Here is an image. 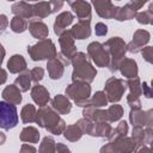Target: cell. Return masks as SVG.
<instances>
[{
	"instance_id": "cell-7",
	"label": "cell",
	"mask_w": 153,
	"mask_h": 153,
	"mask_svg": "<svg viewBox=\"0 0 153 153\" xmlns=\"http://www.w3.org/2000/svg\"><path fill=\"white\" fill-rule=\"evenodd\" d=\"M127 88V82L122 79L111 76L106 80L104 86V92L110 103H117L122 99V96Z\"/></svg>"
},
{
	"instance_id": "cell-54",
	"label": "cell",
	"mask_w": 153,
	"mask_h": 153,
	"mask_svg": "<svg viewBox=\"0 0 153 153\" xmlns=\"http://www.w3.org/2000/svg\"><path fill=\"white\" fill-rule=\"evenodd\" d=\"M148 10H149V11L153 13V2H151V4H149V6H148Z\"/></svg>"
},
{
	"instance_id": "cell-40",
	"label": "cell",
	"mask_w": 153,
	"mask_h": 153,
	"mask_svg": "<svg viewBox=\"0 0 153 153\" xmlns=\"http://www.w3.org/2000/svg\"><path fill=\"white\" fill-rule=\"evenodd\" d=\"M137 23L140 24H152L153 23V13L147 10V11H141V12H136V16H135Z\"/></svg>"
},
{
	"instance_id": "cell-27",
	"label": "cell",
	"mask_w": 153,
	"mask_h": 153,
	"mask_svg": "<svg viewBox=\"0 0 153 153\" xmlns=\"http://www.w3.org/2000/svg\"><path fill=\"white\" fill-rule=\"evenodd\" d=\"M20 141L23 142H29V143H38L39 141V131L35 127H25L22 129L20 135H19Z\"/></svg>"
},
{
	"instance_id": "cell-49",
	"label": "cell",
	"mask_w": 153,
	"mask_h": 153,
	"mask_svg": "<svg viewBox=\"0 0 153 153\" xmlns=\"http://www.w3.org/2000/svg\"><path fill=\"white\" fill-rule=\"evenodd\" d=\"M50 6H51V12L56 13L57 11H60L63 6V0H50Z\"/></svg>"
},
{
	"instance_id": "cell-33",
	"label": "cell",
	"mask_w": 153,
	"mask_h": 153,
	"mask_svg": "<svg viewBox=\"0 0 153 153\" xmlns=\"http://www.w3.org/2000/svg\"><path fill=\"white\" fill-rule=\"evenodd\" d=\"M76 124L80 127V129L82 130L84 134H88L91 136H94V133H96V122H93L92 120H90L87 117H84V118L79 120L76 122Z\"/></svg>"
},
{
	"instance_id": "cell-8",
	"label": "cell",
	"mask_w": 153,
	"mask_h": 153,
	"mask_svg": "<svg viewBox=\"0 0 153 153\" xmlns=\"http://www.w3.org/2000/svg\"><path fill=\"white\" fill-rule=\"evenodd\" d=\"M87 55L97 67H109L110 55L104 48V44L99 42H91L87 45Z\"/></svg>"
},
{
	"instance_id": "cell-16",
	"label": "cell",
	"mask_w": 153,
	"mask_h": 153,
	"mask_svg": "<svg viewBox=\"0 0 153 153\" xmlns=\"http://www.w3.org/2000/svg\"><path fill=\"white\" fill-rule=\"evenodd\" d=\"M121 74L127 78V79H131V78H136L137 76V63L135 60L133 59H128V57H124L121 63H120V67H118Z\"/></svg>"
},
{
	"instance_id": "cell-44",
	"label": "cell",
	"mask_w": 153,
	"mask_h": 153,
	"mask_svg": "<svg viewBox=\"0 0 153 153\" xmlns=\"http://www.w3.org/2000/svg\"><path fill=\"white\" fill-rule=\"evenodd\" d=\"M141 54L145 61L153 65V47H143L141 50Z\"/></svg>"
},
{
	"instance_id": "cell-51",
	"label": "cell",
	"mask_w": 153,
	"mask_h": 153,
	"mask_svg": "<svg viewBox=\"0 0 153 153\" xmlns=\"http://www.w3.org/2000/svg\"><path fill=\"white\" fill-rule=\"evenodd\" d=\"M0 20H1V33H2L6 30V26H7V24H10V22L7 20V17L5 14L0 16Z\"/></svg>"
},
{
	"instance_id": "cell-56",
	"label": "cell",
	"mask_w": 153,
	"mask_h": 153,
	"mask_svg": "<svg viewBox=\"0 0 153 153\" xmlns=\"http://www.w3.org/2000/svg\"><path fill=\"white\" fill-rule=\"evenodd\" d=\"M149 146H151V147H149V148H151V151H153V140L151 141V143H149Z\"/></svg>"
},
{
	"instance_id": "cell-15",
	"label": "cell",
	"mask_w": 153,
	"mask_h": 153,
	"mask_svg": "<svg viewBox=\"0 0 153 153\" xmlns=\"http://www.w3.org/2000/svg\"><path fill=\"white\" fill-rule=\"evenodd\" d=\"M82 115H84V117H87V118L92 120L93 122H103V121H108L106 110H102L100 108L93 106L91 103H88L87 105L84 106ZM108 122H109V121H108Z\"/></svg>"
},
{
	"instance_id": "cell-11",
	"label": "cell",
	"mask_w": 153,
	"mask_h": 153,
	"mask_svg": "<svg viewBox=\"0 0 153 153\" xmlns=\"http://www.w3.org/2000/svg\"><path fill=\"white\" fill-rule=\"evenodd\" d=\"M59 43H60V48H61V53L67 56L71 61H72V57L78 53L76 51V48L74 45V37L71 32V30H66L63 33H61L59 36Z\"/></svg>"
},
{
	"instance_id": "cell-23",
	"label": "cell",
	"mask_w": 153,
	"mask_h": 153,
	"mask_svg": "<svg viewBox=\"0 0 153 153\" xmlns=\"http://www.w3.org/2000/svg\"><path fill=\"white\" fill-rule=\"evenodd\" d=\"M26 69V61L25 59L19 55V54H16V55H12L10 57V60L7 61V71L12 74H18V73H22L23 71Z\"/></svg>"
},
{
	"instance_id": "cell-42",
	"label": "cell",
	"mask_w": 153,
	"mask_h": 153,
	"mask_svg": "<svg viewBox=\"0 0 153 153\" xmlns=\"http://www.w3.org/2000/svg\"><path fill=\"white\" fill-rule=\"evenodd\" d=\"M30 73H31L32 81L36 82V84H38V81H41L43 79V76H44V69L42 67H33L30 71Z\"/></svg>"
},
{
	"instance_id": "cell-19",
	"label": "cell",
	"mask_w": 153,
	"mask_h": 153,
	"mask_svg": "<svg viewBox=\"0 0 153 153\" xmlns=\"http://www.w3.org/2000/svg\"><path fill=\"white\" fill-rule=\"evenodd\" d=\"M65 67L66 66L57 57H54V59L48 60V62H47V69H48V74L50 76V79H53V80L61 79V76L63 75Z\"/></svg>"
},
{
	"instance_id": "cell-43",
	"label": "cell",
	"mask_w": 153,
	"mask_h": 153,
	"mask_svg": "<svg viewBox=\"0 0 153 153\" xmlns=\"http://www.w3.org/2000/svg\"><path fill=\"white\" fill-rule=\"evenodd\" d=\"M127 103L131 109H141V100H140V97L137 96L129 93L127 96Z\"/></svg>"
},
{
	"instance_id": "cell-4",
	"label": "cell",
	"mask_w": 153,
	"mask_h": 153,
	"mask_svg": "<svg viewBox=\"0 0 153 153\" xmlns=\"http://www.w3.org/2000/svg\"><path fill=\"white\" fill-rule=\"evenodd\" d=\"M27 54L30 55L32 61H42L50 60L57 56L56 47L50 38L39 39L36 44L27 47Z\"/></svg>"
},
{
	"instance_id": "cell-18",
	"label": "cell",
	"mask_w": 153,
	"mask_h": 153,
	"mask_svg": "<svg viewBox=\"0 0 153 153\" xmlns=\"http://www.w3.org/2000/svg\"><path fill=\"white\" fill-rule=\"evenodd\" d=\"M91 20H79L76 24H74L71 29V32L75 39H85L88 38L91 35Z\"/></svg>"
},
{
	"instance_id": "cell-10",
	"label": "cell",
	"mask_w": 153,
	"mask_h": 153,
	"mask_svg": "<svg viewBox=\"0 0 153 153\" xmlns=\"http://www.w3.org/2000/svg\"><path fill=\"white\" fill-rule=\"evenodd\" d=\"M149 38H151V35L148 31L143 29L136 30L133 35V39L127 44V50L131 54H136L141 51L142 48L149 42Z\"/></svg>"
},
{
	"instance_id": "cell-5",
	"label": "cell",
	"mask_w": 153,
	"mask_h": 153,
	"mask_svg": "<svg viewBox=\"0 0 153 153\" xmlns=\"http://www.w3.org/2000/svg\"><path fill=\"white\" fill-rule=\"evenodd\" d=\"M66 96L71 98L78 106H85L90 103L91 86L87 82H73L67 86Z\"/></svg>"
},
{
	"instance_id": "cell-14",
	"label": "cell",
	"mask_w": 153,
	"mask_h": 153,
	"mask_svg": "<svg viewBox=\"0 0 153 153\" xmlns=\"http://www.w3.org/2000/svg\"><path fill=\"white\" fill-rule=\"evenodd\" d=\"M29 31L30 33L37 39H44L49 35V30L45 23L39 19H32L29 22Z\"/></svg>"
},
{
	"instance_id": "cell-29",
	"label": "cell",
	"mask_w": 153,
	"mask_h": 153,
	"mask_svg": "<svg viewBox=\"0 0 153 153\" xmlns=\"http://www.w3.org/2000/svg\"><path fill=\"white\" fill-rule=\"evenodd\" d=\"M36 115H37V110H36L35 105L26 104V105L23 106V109L20 111V120L25 124L32 123V122L36 121Z\"/></svg>"
},
{
	"instance_id": "cell-52",
	"label": "cell",
	"mask_w": 153,
	"mask_h": 153,
	"mask_svg": "<svg viewBox=\"0 0 153 153\" xmlns=\"http://www.w3.org/2000/svg\"><path fill=\"white\" fill-rule=\"evenodd\" d=\"M20 152L22 153H24V152H36V148L32 147V146H29L27 143H24L20 148Z\"/></svg>"
},
{
	"instance_id": "cell-55",
	"label": "cell",
	"mask_w": 153,
	"mask_h": 153,
	"mask_svg": "<svg viewBox=\"0 0 153 153\" xmlns=\"http://www.w3.org/2000/svg\"><path fill=\"white\" fill-rule=\"evenodd\" d=\"M4 140H5V136H4V133H1V141H0V143H4Z\"/></svg>"
},
{
	"instance_id": "cell-9",
	"label": "cell",
	"mask_w": 153,
	"mask_h": 153,
	"mask_svg": "<svg viewBox=\"0 0 153 153\" xmlns=\"http://www.w3.org/2000/svg\"><path fill=\"white\" fill-rule=\"evenodd\" d=\"M137 146L131 137L122 136L111 140L108 145L100 148V152H133L136 151Z\"/></svg>"
},
{
	"instance_id": "cell-1",
	"label": "cell",
	"mask_w": 153,
	"mask_h": 153,
	"mask_svg": "<svg viewBox=\"0 0 153 153\" xmlns=\"http://www.w3.org/2000/svg\"><path fill=\"white\" fill-rule=\"evenodd\" d=\"M72 65L74 67L72 73L73 82L90 84L94 80V76L97 75V71L88 61V55H86L85 53L78 51L72 57Z\"/></svg>"
},
{
	"instance_id": "cell-47",
	"label": "cell",
	"mask_w": 153,
	"mask_h": 153,
	"mask_svg": "<svg viewBox=\"0 0 153 153\" xmlns=\"http://www.w3.org/2000/svg\"><path fill=\"white\" fill-rule=\"evenodd\" d=\"M141 87H142V94L146 98H153V87L152 86H148V84L146 81H143L141 84Z\"/></svg>"
},
{
	"instance_id": "cell-53",
	"label": "cell",
	"mask_w": 153,
	"mask_h": 153,
	"mask_svg": "<svg viewBox=\"0 0 153 153\" xmlns=\"http://www.w3.org/2000/svg\"><path fill=\"white\" fill-rule=\"evenodd\" d=\"M6 79H7V73H6V69L2 68V79H1V84H4V82L6 81Z\"/></svg>"
},
{
	"instance_id": "cell-50",
	"label": "cell",
	"mask_w": 153,
	"mask_h": 153,
	"mask_svg": "<svg viewBox=\"0 0 153 153\" xmlns=\"http://www.w3.org/2000/svg\"><path fill=\"white\" fill-rule=\"evenodd\" d=\"M56 152H57V153H63V152L68 153V152H69V148H68L67 146H65L63 143L57 142V143H56Z\"/></svg>"
},
{
	"instance_id": "cell-45",
	"label": "cell",
	"mask_w": 153,
	"mask_h": 153,
	"mask_svg": "<svg viewBox=\"0 0 153 153\" xmlns=\"http://www.w3.org/2000/svg\"><path fill=\"white\" fill-rule=\"evenodd\" d=\"M143 127H148V128L153 129V109H149V110L145 111Z\"/></svg>"
},
{
	"instance_id": "cell-13",
	"label": "cell",
	"mask_w": 153,
	"mask_h": 153,
	"mask_svg": "<svg viewBox=\"0 0 153 153\" xmlns=\"http://www.w3.org/2000/svg\"><path fill=\"white\" fill-rule=\"evenodd\" d=\"M31 98L41 108V106H45L48 104V102L50 100V94L43 85L36 84L31 88Z\"/></svg>"
},
{
	"instance_id": "cell-58",
	"label": "cell",
	"mask_w": 153,
	"mask_h": 153,
	"mask_svg": "<svg viewBox=\"0 0 153 153\" xmlns=\"http://www.w3.org/2000/svg\"><path fill=\"white\" fill-rule=\"evenodd\" d=\"M151 85H152V87H153V79H152V81H151Z\"/></svg>"
},
{
	"instance_id": "cell-25",
	"label": "cell",
	"mask_w": 153,
	"mask_h": 153,
	"mask_svg": "<svg viewBox=\"0 0 153 153\" xmlns=\"http://www.w3.org/2000/svg\"><path fill=\"white\" fill-rule=\"evenodd\" d=\"M92 5L100 18H111V11L114 8L111 0H92Z\"/></svg>"
},
{
	"instance_id": "cell-32",
	"label": "cell",
	"mask_w": 153,
	"mask_h": 153,
	"mask_svg": "<svg viewBox=\"0 0 153 153\" xmlns=\"http://www.w3.org/2000/svg\"><path fill=\"white\" fill-rule=\"evenodd\" d=\"M112 129H114V128H111V126L109 124L108 121L96 122V133H94V136H98V137H106V139L109 140L110 136H111Z\"/></svg>"
},
{
	"instance_id": "cell-28",
	"label": "cell",
	"mask_w": 153,
	"mask_h": 153,
	"mask_svg": "<svg viewBox=\"0 0 153 153\" xmlns=\"http://www.w3.org/2000/svg\"><path fill=\"white\" fill-rule=\"evenodd\" d=\"M31 81H32V79H31V73H30V71L25 69V71H23L22 73H19V75L16 78L14 85H16L22 92H26V91H29V88L31 87Z\"/></svg>"
},
{
	"instance_id": "cell-46",
	"label": "cell",
	"mask_w": 153,
	"mask_h": 153,
	"mask_svg": "<svg viewBox=\"0 0 153 153\" xmlns=\"http://www.w3.org/2000/svg\"><path fill=\"white\" fill-rule=\"evenodd\" d=\"M94 32L97 36H105L108 33V26L104 23H97L94 26Z\"/></svg>"
},
{
	"instance_id": "cell-6",
	"label": "cell",
	"mask_w": 153,
	"mask_h": 153,
	"mask_svg": "<svg viewBox=\"0 0 153 153\" xmlns=\"http://www.w3.org/2000/svg\"><path fill=\"white\" fill-rule=\"evenodd\" d=\"M18 124L17 108L14 104L6 100L0 102V127L4 130H10Z\"/></svg>"
},
{
	"instance_id": "cell-3",
	"label": "cell",
	"mask_w": 153,
	"mask_h": 153,
	"mask_svg": "<svg viewBox=\"0 0 153 153\" xmlns=\"http://www.w3.org/2000/svg\"><path fill=\"white\" fill-rule=\"evenodd\" d=\"M104 48L108 50L110 55V63L109 69L110 72H116L120 67L121 61L124 59L127 50V44L121 37H111L104 43Z\"/></svg>"
},
{
	"instance_id": "cell-59",
	"label": "cell",
	"mask_w": 153,
	"mask_h": 153,
	"mask_svg": "<svg viewBox=\"0 0 153 153\" xmlns=\"http://www.w3.org/2000/svg\"><path fill=\"white\" fill-rule=\"evenodd\" d=\"M7 1H14V0H7Z\"/></svg>"
},
{
	"instance_id": "cell-48",
	"label": "cell",
	"mask_w": 153,
	"mask_h": 153,
	"mask_svg": "<svg viewBox=\"0 0 153 153\" xmlns=\"http://www.w3.org/2000/svg\"><path fill=\"white\" fill-rule=\"evenodd\" d=\"M148 0H131L130 2H128L127 5L131 8V10H134V11H137V10H140L146 2H147Z\"/></svg>"
},
{
	"instance_id": "cell-35",
	"label": "cell",
	"mask_w": 153,
	"mask_h": 153,
	"mask_svg": "<svg viewBox=\"0 0 153 153\" xmlns=\"http://www.w3.org/2000/svg\"><path fill=\"white\" fill-rule=\"evenodd\" d=\"M38 151L41 153H54V152H56V142L54 141V139L51 136H45V137H43Z\"/></svg>"
},
{
	"instance_id": "cell-41",
	"label": "cell",
	"mask_w": 153,
	"mask_h": 153,
	"mask_svg": "<svg viewBox=\"0 0 153 153\" xmlns=\"http://www.w3.org/2000/svg\"><path fill=\"white\" fill-rule=\"evenodd\" d=\"M128 134V123L126 121H121L118 123V126L114 129V135H112V140L117 139V137H122V136H127ZM111 141V140H110Z\"/></svg>"
},
{
	"instance_id": "cell-57",
	"label": "cell",
	"mask_w": 153,
	"mask_h": 153,
	"mask_svg": "<svg viewBox=\"0 0 153 153\" xmlns=\"http://www.w3.org/2000/svg\"><path fill=\"white\" fill-rule=\"evenodd\" d=\"M25 1H27V2H30V1H41V0H25Z\"/></svg>"
},
{
	"instance_id": "cell-37",
	"label": "cell",
	"mask_w": 153,
	"mask_h": 153,
	"mask_svg": "<svg viewBox=\"0 0 153 153\" xmlns=\"http://www.w3.org/2000/svg\"><path fill=\"white\" fill-rule=\"evenodd\" d=\"M108 97H106V94H105V92L104 91H98V92H96L93 96H92V98H91V100H90V103L93 105V106H97V108H103V106H105V105H108Z\"/></svg>"
},
{
	"instance_id": "cell-31",
	"label": "cell",
	"mask_w": 153,
	"mask_h": 153,
	"mask_svg": "<svg viewBox=\"0 0 153 153\" xmlns=\"http://www.w3.org/2000/svg\"><path fill=\"white\" fill-rule=\"evenodd\" d=\"M10 27L13 32L16 33H22L24 32L27 27H29V22L23 18V17H19V16H14L12 19H11V23H10Z\"/></svg>"
},
{
	"instance_id": "cell-61",
	"label": "cell",
	"mask_w": 153,
	"mask_h": 153,
	"mask_svg": "<svg viewBox=\"0 0 153 153\" xmlns=\"http://www.w3.org/2000/svg\"><path fill=\"white\" fill-rule=\"evenodd\" d=\"M152 24H153V23H152Z\"/></svg>"
},
{
	"instance_id": "cell-2",
	"label": "cell",
	"mask_w": 153,
	"mask_h": 153,
	"mask_svg": "<svg viewBox=\"0 0 153 153\" xmlns=\"http://www.w3.org/2000/svg\"><path fill=\"white\" fill-rule=\"evenodd\" d=\"M35 122L54 135H60L66 129V123L59 116V112L49 106H41L38 109Z\"/></svg>"
},
{
	"instance_id": "cell-22",
	"label": "cell",
	"mask_w": 153,
	"mask_h": 153,
	"mask_svg": "<svg viewBox=\"0 0 153 153\" xmlns=\"http://www.w3.org/2000/svg\"><path fill=\"white\" fill-rule=\"evenodd\" d=\"M71 7L79 20H91V6L88 2L84 0H78Z\"/></svg>"
},
{
	"instance_id": "cell-39",
	"label": "cell",
	"mask_w": 153,
	"mask_h": 153,
	"mask_svg": "<svg viewBox=\"0 0 153 153\" xmlns=\"http://www.w3.org/2000/svg\"><path fill=\"white\" fill-rule=\"evenodd\" d=\"M131 139L133 141L136 143V146H142L145 143V129L143 127L136 126L133 128V133H131Z\"/></svg>"
},
{
	"instance_id": "cell-36",
	"label": "cell",
	"mask_w": 153,
	"mask_h": 153,
	"mask_svg": "<svg viewBox=\"0 0 153 153\" xmlns=\"http://www.w3.org/2000/svg\"><path fill=\"white\" fill-rule=\"evenodd\" d=\"M143 118H145V111L141 109H131L129 114V121L133 124V127L140 126L143 127Z\"/></svg>"
},
{
	"instance_id": "cell-60",
	"label": "cell",
	"mask_w": 153,
	"mask_h": 153,
	"mask_svg": "<svg viewBox=\"0 0 153 153\" xmlns=\"http://www.w3.org/2000/svg\"><path fill=\"white\" fill-rule=\"evenodd\" d=\"M116 1H121V0H116Z\"/></svg>"
},
{
	"instance_id": "cell-34",
	"label": "cell",
	"mask_w": 153,
	"mask_h": 153,
	"mask_svg": "<svg viewBox=\"0 0 153 153\" xmlns=\"http://www.w3.org/2000/svg\"><path fill=\"white\" fill-rule=\"evenodd\" d=\"M123 115V108L118 104H115L109 106V109L106 110V116H108V121L109 122H116L118 120H121Z\"/></svg>"
},
{
	"instance_id": "cell-20",
	"label": "cell",
	"mask_w": 153,
	"mask_h": 153,
	"mask_svg": "<svg viewBox=\"0 0 153 153\" xmlns=\"http://www.w3.org/2000/svg\"><path fill=\"white\" fill-rule=\"evenodd\" d=\"M12 10V13L14 16H19V17H23L25 19H32L33 17V12H32V5H30L27 1H18L16 4L12 5L11 7Z\"/></svg>"
},
{
	"instance_id": "cell-38",
	"label": "cell",
	"mask_w": 153,
	"mask_h": 153,
	"mask_svg": "<svg viewBox=\"0 0 153 153\" xmlns=\"http://www.w3.org/2000/svg\"><path fill=\"white\" fill-rule=\"evenodd\" d=\"M127 86L129 87V93L134 94V96H142V87H141V82H140V79L136 76V78H131V79H128L127 81Z\"/></svg>"
},
{
	"instance_id": "cell-30",
	"label": "cell",
	"mask_w": 153,
	"mask_h": 153,
	"mask_svg": "<svg viewBox=\"0 0 153 153\" xmlns=\"http://www.w3.org/2000/svg\"><path fill=\"white\" fill-rule=\"evenodd\" d=\"M82 134H84L82 130L80 129V127H79L76 123L66 127V129H65V131H63V136H65L68 141H71V142H76V141H79V140L81 139Z\"/></svg>"
},
{
	"instance_id": "cell-26",
	"label": "cell",
	"mask_w": 153,
	"mask_h": 153,
	"mask_svg": "<svg viewBox=\"0 0 153 153\" xmlns=\"http://www.w3.org/2000/svg\"><path fill=\"white\" fill-rule=\"evenodd\" d=\"M32 12H33L32 19H39V20L53 13L49 1H38L37 4L32 5Z\"/></svg>"
},
{
	"instance_id": "cell-17",
	"label": "cell",
	"mask_w": 153,
	"mask_h": 153,
	"mask_svg": "<svg viewBox=\"0 0 153 153\" xmlns=\"http://www.w3.org/2000/svg\"><path fill=\"white\" fill-rule=\"evenodd\" d=\"M51 108L57 111L60 115H67L72 110V103L69 102L67 96L57 94L51 100Z\"/></svg>"
},
{
	"instance_id": "cell-21",
	"label": "cell",
	"mask_w": 153,
	"mask_h": 153,
	"mask_svg": "<svg viewBox=\"0 0 153 153\" xmlns=\"http://www.w3.org/2000/svg\"><path fill=\"white\" fill-rule=\"evenodd\" d=\"M20 90L13 84V85H8L6 86L4 90H2V99L8 102V103H12L14 105H18L22 103V94H20Z\"/></svg>"
},
{
	"instance_id": "cell-12",
	"label": "cell",
	"mask_w": 153,
	"mask_h": 153,
	"mask_svg": "<svg viewBox=\"0 0 153 153\" xmlns=\"http://www.w3.org/2000/svg\"><path fill=\"white\" fill-rule=\"evenodd\" d=\"M73 19H74V16L69 11L61 12L56 17V19H55V23H54V32L57 36H60L61 33H63L66 31V29L73 23Z\"/></svg>"
},
{
	"instance_id": "cell-24",
	"label": "cell",
	"mask_w": 153,
	"mask_h": 153,
	"mask_svg": "<svg viewBox=\"0 0 153 153\" xmlns=\"http://www.w3.org/2000/svg\"><path fill=\"white\" fill-rule=\"evenodd\" d=\"M135 16H136V11L131 10L128 5H126L123 7L114 6V8L111 11V18L112 19H116V20H120V22L133 19Z\"/></svg>"
}]
</instances>
